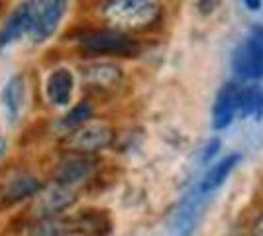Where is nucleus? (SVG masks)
Wrapping results in <instances>:
<instances>
[{
  "label": "nucleus",
  "mask_w": 263,
  "mask_h": 236,
  "mask_svg": "<svg viewBox=\"0 0 263 236\" xmlns=\"http://www.w3.org/2000/svg\"><path fill=\"white\" fill-rule=\"evenodd\" d=\"M204 193H191L181 201L173 213L171 221H169V232L171 236H191L197 228L200 214H202V207H204Z\"/></svg>",
  "instance_id": "nucleus-7"
},
{
  "label": "nucleus",
  "mask_w": 263,
  "mask_h": 236,
  "mask_svg": "<svg viewBox=\"0 0 263 236\" xmlns=\"http://www.w3.org/2000/svg\"><path fill=\"white\" fill-rule=\"evenodd\" d=\"M2 150H4V142H2V138H0V156H2Z\"/></svg>",
  "instance_id": "nucleus-22"
},
{
  "label": "nucleus",
  "mask_w": 263,
  "mask_h": 236,
  "mask_svg": "<svg viewBox=\"0 0 263 236\" xmlns=\"http://www.w3.org/2000/svg\"><path fill=\"white\" fill-rule=\"evenodd\" d=\"M240 159H241L240 154H230L228 157L220 159L218 164L212 166L209 173L204 175V179H202V183H200L198 191L204 193V195H209V193H212L214 189H218L220 185L226 181V177L232 173V169L240 164Z\"/></svg>",
  "instance_id": "nucleus-13"
},
{
  "label": "nucleus",
  "mask_w": 263,
  "mask_h": 236,
  "mask_svg": "<svg viewBox=\"0 0 263 236\" xmlns=\"http://www.w3.org/2000/svg\"><path fill=\"white\" fill-rule=\"evenodd\" d=\"M97 168V159L85 154H69L59 161V166L55 169L53 179L55 183L61 185H69L73 187L75 183H81L87 177H90V173Z\"/></svg>",
  "instance_id": "nucleus-9"
},
{
  "label": "nucleus",
  "mask_w": 263,
  "mask_h": 236,
  "mask_svg": "<svg viewBox=\"0 0 263 236\" xmlns=\"http://www.w3.org/2000/svg\"><path fill=\"white\" fill-rule=\"evenodd\" d=\"M252 236H263V213L255 219V223H253V228H252Z\"/></svg>",
  "instance_id": "nucleus-19"
},
{
  "label": "nucleus",
  "mask_w": 263,
  "mask_h": 236,
  "mask_svg": "<svg viewBox=\"0 0 263 236\" xmlns=\"http://www.w3.org/2000/svg\"><path fill=\"white\" fill-rule=\"evenodd\" d=\"M114 140V130L104 122H85L73 128L71 134L63 140V148L69 154H97L108 148Z\"/></svg>",
  "instance_id": "nucleus-3"
},
{
  "label": "nucleus",
  "mask_w": 263,
  "mask_h": 236,
  "mask_svg": "<svg viewBox=\"0 0 263 236\" xmlns=\"http://www.w3.org/2000/svg\"><path fill=\"white\" fill-rule=\"evenodd\" d=\"M42 189V183L37 177L33 175H16L8 181L6 189H4V201L6 203H18L22 199H28V197H33L35 193Z\"/></svg>",
  "instance_id": "nucleus-14"
},
{
  "label": "nucleus",
  "mask_w": 263,
  "mask_h": 236,
  "mask_svg": "<svg viewBox=\"0 0 263 236\" xmlns=\"http://www.w3.org/2000/svg\"><path fill=\"white\" fill-rule=\"evenodd\" d=\"M22 101H24V83L22 77H12L6 87L2 90V102H4V108L8 113V118L12 122L18 118V113L22 108Z\"/></svg>",
  "instance_id": "nucleus-15"
},
{
  "label": "nucleus",
  "mask_w": 263,
  "mask_h": 236,
  "mask_svg": "<svg viewBox=\"0 0 263 236\" xmlns=\"http://www.w3.org/2000/svg\"><path fill=\"white\" fill-rule=\"evenodd\" d=\"M218 148H220V140H218V138H214L209 146H206V152H204V161H209L210 157L218 152Z\"/></svg>",
  "instance_id": "nucleus-18"
},
{
  "label": "nucleus",
  "mask_w": 263,
  "mask_h": 236,
  "mask_svg": "<svg viewBox=\"0 0 263 236\" xmlns=\"http://www.w3.org/2000/svg\"><path fill=\"white\" fill-rule=\"evenodd\" d=\"M232 67L246 79L263 77V28H255L232 53Z\"/></svg>",
  "instance_id": "nucleus-4"
},
{
  "label": "nucleus",
  "mask_w": 263,
  "mask_h": 236,
  "mask_svg": "<svg viewBox=\"0 0 263 236\" xmlns=\"http://www.w3.org/2000/svg\"><path fill=\"white\" fill-rule=\"evenodd\" d=\"M83 79L88 87L110 89V87L120 83L122 69L114 63H92V65L83 67Z\"/></svg>",
  "instance_id": "nucleus-12"
},
{
  "label": "nucleus",
  "mask_w": 263,
  "mask_h": 236,
  "mask_svg": "<svg viewBox=\"0 0 263 236\" xmlns=\"http://www.w3.org/2000/svg\"><path fill=\"white\" fill-rule=\"evenodd\" d=\"M220 4V0H198V12L200 14H210L216 10V6Z\"/></svg>",
  "instance_id": "nucleus-17"
},
{
  "label": "nucleus",
  "mask_w": 263,
  "mask_h": 236,
  "mask_svg": "<svg viewBox=\"0 0 263 236\" xmlns=\"http://www.w3.org/2000/svg\"><path fill=\"white\" fill-rule=\"evenodd\" d=\"M104 16L120 32H138L161 18V4L159 0H110Z\"/></svg>",
  "instance_id": "nucleus-1"
},
{
  "label": "nucleus",
  "mask_w": 263,
  "mask_h": 236,
  "mask_svg": "<svg viewBox=\"0 0 263 236\" xmlns=\"http://www.w3.org/2000/svg\"><path fill=\"white\" fill-rule=\"evenodd\" d=\"M92 116V106H90V102L88 101H83L79 102L77 106H73L71 111H69V114H67L65 118H63V126L65 128H77V126H81V124H85Z\"/></svg>",
  "instance_id": "nucleus-16"
},
{
  "label": "nucleus",
  "mask_w": 263,
  "mask_h": 236,
  "mask_svg": "<svg viewBox=\"0 0 263 236\" xmlns=\"http://www.w3.org/2000/svg\"><path fill=\"white\" fill-rule=\"evenodd\" d=\"M67 4L69 0H37V18L30 34L33 42L40 44L53 35L61 18L65 16Z\"/></svg>",
  "instance_id": "nucleus-8"
},
{
  "label": "nucleus",
  "mask_w": 263,
  "mask_h": 236,
  "mask_svg": "<svg viewBox=\"0 0 263 236\" xmlns=\"http://www.w3.org/2000/svg\"><path fill=\"white\" fill-rule=\"evenodd\" d=\"M241 2H243V6H246L248 10H252V12H257L261 8V0H241Z\"/></svg>",
  "instance_id": "nucleus-20"
},
{
  "label": "nucleus",
  "mask_w": 263,
  "mask_h": 236,
  "mask_svg": "<svg viewBox=\"0 0 263 236\" xmlns=\"http://www.w3.org/2000/svg\"><path fill=\"white\" fill-rule=\"evenodd\" d=\"M37 18V0H26L8 16V20L0 28V51L6 49L22 35L32 34Z\"/></svg>",
  "instance_id": "nucleus-6"
},
{
  "label": "nucleus",
  "mask_w": 263,
  "mask_h": 236,
  "mask_svg": "<svg viewBox=\"0 0 263 236\" xmlns=\"http://www.w3.org/2000/svg\"><path fill=\"white\" fill-rule=\"evenodd\" d=\"M240 89L241 87H238L236 83H228L218 93L214 108H212V126L216 130H224L226 126L232 124L234 114L238 113V95H240Z\"/></svg>",
  "instance_id": "nucleus-10"
},
{
  "label": "nucleus",
  "mask_w": 263,
  "mask_h": 236,
  "mask_svg": "<svg viewBox=\"0 0 263 236\" xmlns=\"http://www.w3.org/2000/svg\"><path fill=\"white\" fill-rule=\"evenodd\" d=\"M81 47L90 56L134 57L140 53V45L120 30H95L81 35Z\"/></svg>",
  "instance_id": "nucleus-2"
},
{
  "label": "nucleus",
  "mask_w": 263,
  "mask_h": 236,
  "mask_svg": "<svg viewBox=\"0 0 263 236\" xmlns=\"http://www.w3.org/2000/svg\"><path fill=\"white\" fill-rule=\"evenodd\" d=\"M255 118H261L263 116V93H261V97H259V101H257V108H255Z\"/></svg>",
  "instance_id": "nucleus-21"
},
{
  "label": "nucleus",
  "mask_w": 263,
  "mask_h": 236,
  "mask_svg": "<svg viewBox=\"0 0 263 236\" xmlns=\"http://www.w3.org/2000/svg\"><path fill=\"white\" fill-rule=\"evenodd\" d=\"M35 201L32 205V213L35 219L44 221V219H55L57 214L67 211L73 203L77 201V193L73 191V187L55 183L47 189H40L33 195Z\"/></svg>",
  "instance_id": "nucleus-5"
},
{
  "label": "nucleus",
  "mask_w": 263,
  "mask_h": 236,
  "mask_svg": "<svg viewBox=\"0 0 263 236\" xmlns=\"http://www.w3.org/2000/svg\"><path fill=\"white\" fill-rule=\"evenodd\" d=\"M73 87H75L73 73L69 69L61 67L55 69L53 73L49 75L47 85H45V93H47V99L53 102L55 106H65L71 101Z\"/></svg>",
  "instance_id": "nucleus-11"
}]
</instances>
